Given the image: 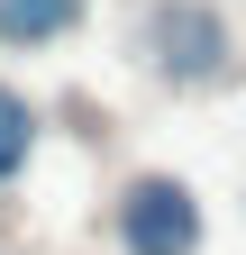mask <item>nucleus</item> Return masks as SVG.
Returning <instances> with one entry per match:
<instances>
[{
	"mask_svg": "<svg viewBox=\"0 0 246 255\" xmlns=\"http://www.w3.org/2000/svg\"><path fill=\"white\" fill-rule=\"evenodd\" d=\"M137 46L155 64V82H173V91H210V82L237 73V37L210 0H155L137 18Z\"/></svg>",
	"mask_w": 246,
	"mask_h": 255,
	"instance_id": "f257e3e1",
	"label": "nucleus"
},
{
	"mask_svg": "<svg viewBox=\"0 0 246 255\" xmlns=\"http://www.w3.org/2000/svg\"><path fill=\"white\" fill-rule=\"evenodd\" d=\"M201 237H210V219L182 173H137L119 191V246L128 255H201Z\"/></svg>",
	"mask_w": 246,
	"mask_h": 255,
	"instance_id": "f03ea898",
	"label": "nucleus"
},
{
	"mask_svg": "<svg viewBox=\"0 0 246 255\" xmlns=\"http://www.w3.org/2000/svg\"><path fill=\"white\" fill-rule=\"evenodd\" d=\"M82 18V0H0V46H55Z\"/></svg>",
	"mask_w": 246,
	"mask_h": 255,
	"instance_id": "7ed1b4c3",
	"label": "nucleus"
},
{
	"mask_svg": "<svg viewBox=\"0 0 246 255\" xmlns=\"http://www.w3.org/2000/svg\"><path fill=\"white\" fill-rule=\"evenodd\" d=\"M27 155H37V110H27L18 91L0 82V191H9V182L27 173Z\"/></svg>",
	"mask_w": 246,
	"mask_h": 255,
	"instance_id": "20e7f679",
	"label": "nucleus"
}]
</instances>
